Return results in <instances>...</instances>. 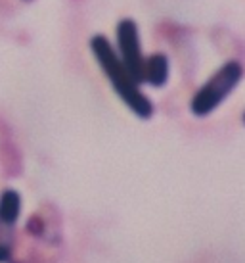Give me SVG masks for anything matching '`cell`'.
<instances>
[{"label": "cell", "instance_id": "cell-4", "mask_svg": "<svg viewBox=\"0 0 245 263\" xmlns=\"http://www.w3.org/2000/svg\"><path fill=\"white\" fill-rule=\"evenodd\" d=\"M22 215V196L14 189H6L0 194V263H8L14 257L15 223Z\"/></svg>", "mask_w": 245, "mask_h": 263}, {"label": "cell", "instance_id": "cell-2", "mask_svg": "<svg viewBox=\"0 0 245 263\" xmlns=\"http://www.w3.org/2000/svg\"><path fill=\"white\" fill-rule=\"evenodd\" d=\"M243 79V66L236 60H228L197 88L190 110L195 117H207L236 90L239 81Z\"/></svg>", "mask_w": 245, "mask_h": 263}, {"label": "cell", "instance_id": "cell-3", "mask_svg": "<svg viewBox=\"0 0 245 263\" xmlns=\"http://www.w3.org/2000/svg\"><path fill=\"white\" fill-rule=\"evenodd\" d=\"M117 46H119V58L122 60L125 67L129 69L130 77L138 85H144V64L146 56L140 44V31L134 20L125 17L117 23Z\"/></svg>", "mask_w": 245, "mask_h": 263}, {"label": "cell", "instance_id": "cell-6", "mask_svg": "<svg viewBox=\"0 0 245 263\" xmlns=\"http://www.w3.org/2000/svg\"><path fill=\"white\" fill-rule=\"evenodd\" d=\"M243 123H245V114H243Z\"/></svg>", "mask_w": 245, "mask_h": 263}, {"label": "cell", "instance_id": "cell-1", "mask_svg": "<svg viewBox=\"0 0 245 263\" xmlns=\"http://www.w3.org/2000/svg\"><path fill=\"white\" fill-rule=\"evenodd\" d=\"M90 50L125 106L140 119H152L155 111L153 102L140 90V85L136 81L130 77L129 69L125 67L122 60L119 58V54L113 48V44L108 41V37L94 35L90 39Z\"/></svg>", "mask_w": 245, "mask_h": 263}, {"label": "cell", "instance_id": "cell-5", "mask_svg": "<svg viewBox=\"0 0 245 263\" xmlns=\"http://www.w3.org/2000/svg\"><path fill=\"white\" fill-rule=\"evenodd\" d=\"M167 81H169V58L161 52L146 56L144 83H148L150 87L161 88L167 85Z\"/></svg>", "mask_w": 245, "mask_h": 263}]
</instances>
